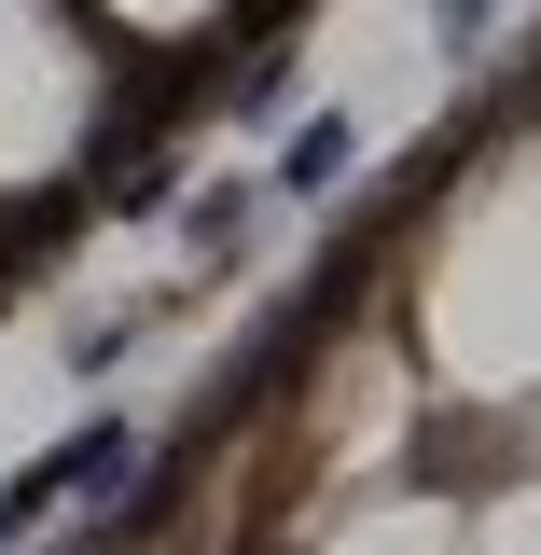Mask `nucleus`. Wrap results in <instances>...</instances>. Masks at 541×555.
<instances>
[{"label":"nucleus","instance_id":"nucleus-1","mask_svg":"<svg viewBox=\"0 0 541 555\" xmlns=\"http://www.w3.org/2000/svg\"><path fill=\"white\" fill-rule=\"evenodd\" d=\"M334 167H347V126H306V139H292V181H306V195H320Z\"/></svg>","mask_w":541,"mask_h":555}]
</instances>
